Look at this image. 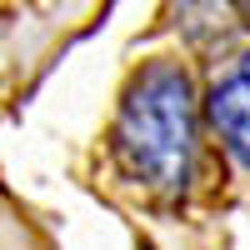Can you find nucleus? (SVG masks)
<instances>
[{
    "label": "nucleus",
    "instance_id": "1",
    "mask_svg": "<svg viewBox=\"0 0 250 250\" xmlns=\"http://www.w3.org/2000/svg\"><path fill=\"white\" fill-rule=\"evenodd\" d=\"M110 150L125 180L145 185L155 195H185L195 180V150H200V110L195 85L185 65L150 60L130 75L120 95V115L110 130Z\"/></svg>",
    "mask_w": 250,
    "mask_h": 250
},
{
    "label": "nucleus",
    "instance_id": "2",
    "mask_svg": "<svg viewBox=\"0 0 250 250\" xmlns=\"http://www.w3.org/2000/svg\"><path fill=\"white\" fill-rule=\"evenodd\" d=\"M205 115H210L225 155H230L240 170H250V50L210 85Z\"/></svg>",
    "mask_w": 250,
    "mask_h": 250
}]
</instances>
